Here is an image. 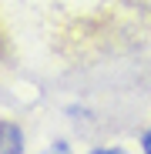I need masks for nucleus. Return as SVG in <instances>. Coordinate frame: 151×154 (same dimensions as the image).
Returning <instances> with one entry per match:
<instances>
[{"label":"nucleus","mask_w":151,"mask_h":154,"mask_svg":"<svg viewBox=\"0 0 151 154\" xmlns=\"http://www.w3.org/2000/svg\"><path fill=\"white\" fill-rule=\"evenodd\" d=\"M0 151H24V134L10 121H0Z\"/></svg>","instance_id":"f257e3e1"},{"label":"nucleus","mask_w":151,"mask_h":154,"mask_svg":"<svg viewBox=\"0 0 151 154\" xmlns=\"http://www.w3.org/2000/svg\"><path fill=\"white\" fill-rule=\"evenodd\" d=\"M141 147L151 154V127H148V131H144V137H141Z\"/></svg>","instance_id":"f03ea898"}]
</instances>
